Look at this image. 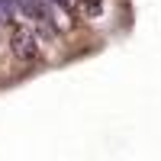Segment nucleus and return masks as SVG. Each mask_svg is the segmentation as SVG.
<instances>
[{"instance_id":"1","label":"nucleus","mask_w":161,"mask_h":161,"mask_svg":"<svg viewBox=\"0 0 161 161\" xmlns=\"http://www.w3.org/2000/svg\"><path fill=\"white\" fill-rule=\"evenodd\" d=\"M10 45H13V55H16L19 61H36L39 58V45H36V36L32 29H26V26H13L10 32Z\"/></svg>"}]
</instances>
